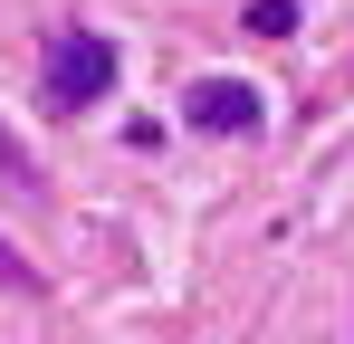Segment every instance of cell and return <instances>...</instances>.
<instances>
[{
  "label": "cell",
  "instance_id": "cell-1",
  "mask_svg": "<svg viewBox=\"0 0 354 344\" xmlns=\"http://www.w3.org/2000/svg\"><path fill=\"white\" fill-rule=\"evenodd\" d=\"M106 86H115V48L96 29H67L58 48H48V67H39V106L48 115H86Z\"/></svg>",
  "mask_w": 354,
  "mask_h": 344
},
{
  "label": "cell",
  "instance_id": "cell-5",
  "mask_svg": "<svg viewBox=\"0 0 354 344\" xmlns=\"http://www.w3.org/2000/svg\"><path fill=\"white\" fill-rule=\"evenodd\" d=\"M0 163H10V172H19V182H29V153H19V144H10V134H0Z\"/></svg>",
  "mask_w": 354,
  "mask_h": 344
},
{
  "label": "cell",
  "instance_id": "cell-3",
  "mask_svg": "<svg viewBox=\"0 0 354 344\" xmlns=\"http://www.w3.org/2000/svg\"><path fill=\"white\" fill-rule=\"evenodd\" d=\"M249 29H259V39H288V29H297V0H249Z\"/></svg>",
  "mask_w": 354,
  "mask_h": 344
},
{
  "label": "cell",
  "instance_id": "cell-2",
  "mask_svg": "<svg viewBox=\"0 0 354 344\" xmlns=\"http://www.w3.org/2000/svg\"><path fill=\"white\" fill-rule=\"evenodd\" d=\"M182 115H192L201 134H249V124H259L268 106H259V86H249V77H192Z\"/></svg>",
  "mask_w": 354,
  "mask_h": 344
},
{
  "label": "cell",
  "instance_id": "cell-4",
  "mask_svg": "<svg viewBox=\"0 0 354 344\" xmlns=\"http://www.w3.org/2000/svg\"><path fill=\"white\" fill-rule=\"evenodd\" d=\"M0 278H10V287H39V278H29V258H19L10 239H0Z\"/></svg>",
  "mask_w": 354,
  "mask_h": 344
}]
</instances>
